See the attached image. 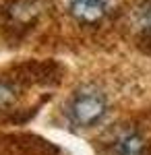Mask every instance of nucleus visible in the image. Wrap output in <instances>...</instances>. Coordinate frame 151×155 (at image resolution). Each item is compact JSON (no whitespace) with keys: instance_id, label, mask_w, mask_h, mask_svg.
I'll use <instances>...</instances> for the list:
<instances>
[{"instance_id":"nucleus-4","label":"nucleus","mask_w":151,"mask_h":155,"mask_svg":"<svg viewBox=\"0 0 151 155\" xmlns=\"http://www.w3.org/2000/svg\"><path fill=\"white\" fill-rule=\"evenodd\" d=\"M135 25L143 33L151 35V0H145L135 12Z\"/></svg>"},{"instance_id":"nucleus-1","label":"nucleus","mask_w":151,"mask_h":155,"mask_svg":"<svg viewBox=\"0 0 151 155\" xmlns=\"http://www.w3.org/2000/svg\"><path fill=\"white\" fill-rule=\"evenodd\" d=\"M108 97L95 87H83L66 104V118L77 128H93L108 116Z\"/></svg>"},{"instance_id":"nucleus-5","label":"nucleus","mask_w":151,"mask_h":155,"mask_svg":"<svg viewBox=\"0 0 151 155\" xmlns=\"http://www.w3.org/2000/svg\"><path fill=\"white\" fill-rule=\"evenodd\" d=\"M15 87L11 83H4V81H0V107L6 106V104H11L12 99H15Z\"/></svg>"},{"instance_id":"nucleus-3","label":"nucleus","mask_w":151,"mask_h":155,"mask_svg":"<svg viewBox=\"0 0 151 155\" xmlns=\"http://www.w3.org/2000/svg\"><path fill=\"white\" fill-rule=\"evenodd\" d=\"M112 155H147V141L135 128H120L110 143Z\"/></svg>"},{"instance_id":"nucleus-2","label":"nucleus","mask_w":151,"mask_h":155,"mask_svg":"<svg viewBox=\"0 0 151 155\" xmlns=\"http://www.w3.org/2000/svg\"><path fill=\"white\" fill-rule=\"evenodd\" d=\"M70 17L81 25L102 23L114 8V0H69Z\"/></svg>"}]
</instances>
